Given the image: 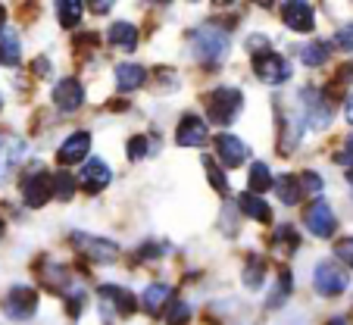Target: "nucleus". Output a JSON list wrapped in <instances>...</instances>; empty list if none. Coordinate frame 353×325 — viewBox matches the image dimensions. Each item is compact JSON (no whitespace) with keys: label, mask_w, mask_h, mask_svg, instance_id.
<instances>
[{"label":"nucleus","mask_w":353,"mask_h":325,"mask_svg":"<svg viewBox=\"0 0 353 325\" xmlns=\"http://www.w3.org/2000/svg\"><path fill=\"white\" fill-rule=\"evenodd\" d=\"M272 185H275V179H272V173H269L266 163H254V166H250V179H247V191L263 194Z\"/></svg>","instance_id":"obj_24"},{"label":"nucleus","mask_w":353,"mask_h":325,"mask_svg":"<svg viewBox=\"0 0 353 325\" xmlns=\"http://www.w3.org/2000/svg\"><path fill=\"white\" fill-rule=\"evenodd\" d=\"M3 310H7V316L16 319V322L32 319L34 310H38V291H34V288H26V285L10 288L7 300H3Z\"/></svg>","instance_id":"obj_5"},{"label":"nucleus","mask_w":353,"mask_h":325,"mask_svg":"<svg viewBox=\"0 0 353 325\" xmlns=\"http://www.w3.org/2000/svg\"><path fill=\"white\" fill-rule=\"evenodd\" d=\"M241 106H244V97H241L238 88H216L207 97V116L216 126H232L238 119Z\"/></svg>","instance_id":"obj_2"},{"label":"nucleus","mask_w":353,"mask_h":325,"mask_svg":"<svg viewBox=\"0 0 353 325\" xmlns=\"http://www.w3.org/2000/svg\"><path fill=\"white\" fill-rule=\"evenodd\" d=\"M307 228L316 235V238H332V235H334V228H338V219H334L332 206H328L325 200H316V204L310 206Z\"/></svg>","instance_id":"obj_9"},{"label":"nucleus","mask_w":353,"mask_h":325,"mask_svg":"<svg viewBox=\"0 0 353 325\" xmlns=\"http://www.w3.org/2000/svg\"><path fill=\"white\" fill-rule=\"evenodd\" d=\"M238 206H241V213H244V216H250V219H256V222H269V219H272V210H269V204L260 197V194H254V191L241 194Z\"/></svg>","instance_id":"obj_17"},{"label":"nucleus","mask_w":353,"mask_h":325,"mask_svg":"<svg viewBox=\"0 0 353 325\" xmlns=\"http://www.w3.org/2000/svg\"><path fill=\"white\" fill-rule=\"evenodd\" d=\"M54 104L60 106L63 113H75L81 104H85V88L75 79H63L60 85L54 88Z\"/></svg>","instance_id":"obj_14"},{"label":"nucleus","mask_w":353,"mask_h":325,"mask_svg":"<svg viewBox=\"0 0 353 325\" xmlns=\"http://www.w3.org/2000/svg\"><path fill=\"white\" fill-rule=\"evenodd\" d=\"M22 153H26V144L19 138H0V181H7V175L13 173Z\"/></svg>","instance_id":"obj_16"},{"label":"nucleus","mask_w":353,"mask_h":325,"mask_svg":"<svg viewBox=\"0 0 353 325\" xmlns=\"http://www.w3.org/2000/svg\"><path fill=\"white\" fill-rule=\"evenodd\" d=\"M191 322V306L181 304V300H175V304H169V313H166V325H188Z\"/></svg>","instance_id":"obj_30"},{"label":"nucleus","mask_w":353,"mask_h":325,"mask_svg":"<svg viewBox=\"0 0 353 325\" xmlns=\"http://www.w3.org/2000/svg\"><path fill=\"white\" fill-rule=\"evenodd\" d=\"M0 63L3 66H16L19 63V35L13 28H3L0 32Z\"/></svg>","instance_id":"obj_22"},{"label":"nucleus","mask_w":353,"mask_h":325,"mask_svg":"<svg viewBox=\"0 0 353 325\" xmlns=\"http://www.w3.org/2000/svg\"><path fill=\"white\" fill-rule=\"evenodd\" d=\"M210 141V128L200 116H185L175 132V144L179 147H203Z\"/></svg>","instance_id":"obj_10"},{"label":"nucleus","mask_w":353,"mask_h":325,"mask_svg":"<svg viewBox=\"0 0 353 325\" xmlns=\"http://www.w3.org/2000/svg\"><path fill=\"white\" fill-rule=\"evenodd\" d=\"M216 157H219V163L225 169H234L247 159V144L241 138H234V135H219L216 138Z\"/></svg>","instance_id":"obj_11"},{"label":"nucleus","mask_w":353,"mask_h":325,"mask_svg":"<svg viewBox=\"0 0 353 325\" xmlns=\"http://www.w3.org/2000/svg\"><path fill=\"white\" fill-rule=\"evenodd\" d=\"M0 238H3V222H0Z\"/></svg>","instance_id":"obj_48"},{"label":"nucleus","mask_w":353,"mask_h":325,"mask_svg":"<svg viewBox=\"0 0 353 325\" xmlns=\"http://www.w3.org/2000/svg\"><path fill=\"white\" fill-rule=\"evenodd\" d=\"M334 47H338V50H347V53L353 50V22H350V26H344L338 35H334Z\"/></svg>","instance_id":"obj_34"},{"label":"nucleus","mask_w":353,"mask_h":325,"mask_svg":"<svg viewBox=\"0 0 353 325\" xmlns=\"http://www.w3.org/2000/svg\"><path fill=\"white\" fill-rule=\"evenodd\" d=\"M254 3H260V7H272L275 0H254Z\"/></svg>","instance_id":"obj_42"},{"label":"nucleus","mask_w":353,"mask_h":325,"mask_svg":"<svg viewBox=\"0 0 353 325\" xmlns=\"http://www.w3.org/2000/svg\"><path fill=\"white\" fill-rule=\"evenodd\" d=\"M50 194H54V179L41 166H34L32 173L22 179V200H26V206H32V210H41V206L50 200Z\"/></svg>","instance_id":"obj_3"},{"label":"nucleus","mask_w":353,"mask_h":325,"mask_svg":"<svg viewBox=\"0 0 353 325\" xmlns=\"http://www.w3.org/2000/svg\"><path fill=\"white\" fill-rule=\"evenodd\" d=\"M300 100L307 104V110H310V126H313L316 132H322V128L332 126V106H328L325 100H322L319 94L313 91V88H303V91H300Z\"/></svg>","instance_id":"obj_15"},{"label":"nucleus","mask_w":353,"mask_h":325,"mask_svg":"<svg viewBox=\"0 0 353 325\" xmlns=\"http://www.w3.org/2000/svg\"><path fill=\"white\" fill-rule=\"evenodd\" d=\"M34 72H38V75H47V72H50V66H47L44 57H41V60H34Z\"/></svg>","instance_id":"obj_39"},{"label":"nucleus","mask_w":353,"mask_h":325,"mask_svg":"<svg viewBox=\"0 0 353 325\" xmlns=\"http://www.w3.org/2000/svg\"><path fill=\"white\" fill-rule=\"evenodd\" d=\"M191 3H197V0H191Z\"/></svg>","instance_id":"obj_50"},{"label":"nucleus","mask_w":353,"mask_h":325,"mask_svg":"<svg viewBox=\"0 0 353 325\" xmlns=\"http://www.w3.org/2000/svg\"><path fill=\"white\" fill-rule=\"evenodd\" d=\"M169 300H172V288L169 285H150L144 291V300H141V304H144L147 313H163V306H166Z\"/></svg>","instance_id":"obj_23"},{"label":"nucleus","mask_w":353,"mask_h":325,"mask_svg":"<svg viewBox=\"0 0 353 325\" xmlns=\"http://www.w3.org/2000/svg\"><path fill=\"white\" fill-rule=\"evenodd\" d=\"M144 153H147V138H141V135H138V138L128 141V157H132V159H141Z\"/></svg>","instance_id":"obj_37"},{"label":"nucleus","mask_w":353,"mask_h":325,"mask_svg":"<svg viewBox=\"0 0 353 325\" xmlns=\"http://www.w3.org/2000/svg\"><path fill=\"white\" fill-rule=\"evenodd\" d=\"M3 19H7V10L0 7V32H3Z\"/></svg>","instance_id":"obj_41"},{"label":"nucleus","mask_w":353,"mask_h":325,"mask_svg":"<svg viewBox=\"0 0 353 325\" xmlns=\"http://www.w3.org/2000/svg\"><path fill=\"white\" fill-rule=\"evenodd\" d=\"M88 150H91V135L75 132V135H69V138L63 141L57 159H60V166H75V163H81V159L88 157Z\"/></svg>","instance_id":"obj_12"},{"label":"nucleus","mask_w":353,"mask_h":325,"mask_svg":"<svg viewBox=\"0 0 353 325\" xmlns=\"http://www.w3.org/2000/svg\"><path fill=\"white\" fill-rule=\"evenodd\" d=\"M72 244L79 247L88 259H94V263H113V259H119V247H116L113 241H107V238H94V235L75 232Z\"/></svg>","instance_id":"obj_6"},{"label":"nucleus","mask_w":353,"mask_h":325,"mask_svg":"<svg viewBox=\"0 0 353 325\" xmlns=\"http://www.w3.org/2000/svg\"><path fill=\"white\" fill-rule=\"evenodd\" d=\"M281 22H285L291 32H313L316 28V16H313V7L307 0H288L281 7Z\"/></svg>","instance_id":"obj_7"},{"label":"nucleus","mask_w":353,"mask_h":325,"mask_svg":"<svg viewBox=\"0 0 353 325\" xmlns=\"http://www.w3.org/2000/svg\"><path fill=\"white\" fill-rule=\"evenodd\" d=\"M154 3H166V0H154Z\"/></svg>","instance_id":"obj_49"},{"label":"nucleus","mask_w":353,"mask_h":325,"mask_svg":"<svg viewBox=\"0 0 353 325\" xmlns=\"http://www.w3.org/2000/svg\"><path fill=\"white\" fill-rule=\"evenodd\" d=\"M72 191H75V179L69 173H57L54 175V194L60 200H69L72 197Z\"/></svg>","instance_id":"obj_31"},{"label":"nucleus","mask_w":353,"mask_h":325,"mask_svg":"<svg viewBox=\"0 0 353 325\" xmlns=\"http://www.w3.org/2000/svg\"><path fill=\"white\" fill-rule=\"evenodd\" d=\"M241 279H244V285L250 288V291H254V288H260L263 279H266V263H263L260 257H250V259H247V269H244V275H241Z\"/></svg>","instance_id":"obj_27"},{"label":"nucleus","mask_w":353,"mask_h":325,"mask_svg":"<svg viewBox=\"0 0 353 325\" xmlns=\"http://www.w3.org/2000/svg\"><path fill=\"white\" fill-rule=\"evenodd\" d=\"M344 110H347V119L353 122V94H350V97H347V106H344Z\"/></svg>","instance_id":"obj_40"},{"label":"nucleus","mask_w":353,"mask_h":325,"mask_svg":"<svg viewBox=\"0 0 353 325\" xmlns=\"http://www.w3.org/2000/svg\"><path fill=\"white\" fill-rule=\"evenodd\" d=\"M300 185H303V191H307V194L322 191V179L316 173H300Z\"/></svg>","instance_id":"obj_35"},{"label":"nucleus","mask_w":353,"mask_h":325,"mask_svg":"<svg viewBox=\"0 0 353 325\" xmlns=\"http://www.w3.org/2000/svg\"><path fill=\"white\" fill-rule=\"evenodd\" d=\"M334 257L344 266H353V238H341L338 244H334Z\"/></svg>","instance_id":"obj_33"},{"label":"nucleus","mask_w":353,"mask_h":325,"mask_svg":"<svg viewBox=\"0 0 353 325\" xmlns=\"http://www.w3.org/2000/svg\"><path fill=\"white\" fill-rule=\"evenodd\" d=\"M144 81H147V72L138 63H122V66H116V85H119V91H138Z\"/></svg>","instance_id":"obj_18"},{"label":"nucleus","mask_w":353,"mask_h":325,"mask_svg":"<svg viewBox=\"0 0 353 325\" xmlns=\"http://www.w3.org/2000/svg\"><path fill=\"white\" fill-rule=\"evenodd\" d=\"M79 181H81V188H85L88 194H97V191H103V188L113 181V173H110V166L103 163V159H88V166L81 169Z\"/></svg>","instance_id":"obj_13"},{"label":"nucleus","mask_w":353,"mask_h":325,"mask_svg":"<svg viewBox=\"0 0 353 325\" xmlns=\"http://www.w3.org/2000/svg\"><path fill=\"white\" fill-rule=\"evenodd\" d=\"M344 75H350V79H353V66H347V69H344Z\"/></svg>","instance_id":"obj_46"},{"label":"nucleus","mask_w":353,"mask_h":325,"mask_svg":"<svg viewBox=\"0 0 353 325\" xmlns=\"http://www.w3.org/2000/svg\"><path fill=\"white\" fill-rule=\"evenodd\" d=\"M225 53H228V35L219 26H200L194 32V57L200 63L216 66V63L225 60Z\"/></svg>","instance_id":"obj_1"},{"label":"nucleus","mask_w":353,"mask_h":325,"mask_svg":"<svg viewBox=\"0 0 353 325\" xmlns=\"http://www.w3.org/2000/svg\"><path fill=\"white\" fill-rule=\"evenodd\" d=\"M203 166H207V175H210V181H213V188L219 194H228V181H225V173L219 169V163H216L213 157H207L203 159Z\"/></svg>","instance_id":"obj_29"},{"label":"nucleus","mask_w":353,"mask_h":325,"mask_svg":"<svg viewBox=\"0 0 353 325\" xmlns=\"http://www.w3.org/2000/svg\"><path fill=\"white\" fill-rule=\"evenodd\" d=\"M216 7H225V3H232V0H213Z\"/></svg>","instance_id":"obj_44"},{"label":"nucleus","mask_w":353,"mask_h":325,"mask_svg":"<svg viewBox=\"0 0 353 325\" xmlns=\"http://www.w3.org/2000/svg\"><path fill=\"white\" fill-rule=\"evenodd\" d=\"M347 153H350V157H353V135H350V138H347Z\"/></svg>","instance_id":"obj_43"},{"label":"nucleus","mask_w":353,"mask_h":325,"mask_svg":"<svg viewBox=\"0 0 353 325\" xmlns=\"http://www.w3.org/2000/svg\"><path fill=\"white\" fill-rule=\"evenodd\" d=\"M113 3H116V0H88V7H91V13H97V16L110 13V10H113Z\"/></svg>","instance_id":"obj_38"},{"label":"nucleus","mask_w":353,"mask_h":325,"mask_svg":"<svg viewBox=\"0 0 353 325\" xmlns=\"http://www.w3.org/2000/svg\"><path fill=\"white\" fill-rule=\"evenodd\" d=\"M254 72L260 81L266 85H285L291 79V66H288L285 57H279L275 50H266V53H256L254 57Z\"/></svg>","instance_id":"obj_4"},{"label":"nucleus","mask_w":353,"mask_h":325,"mask_svg":"<svg viewBox=\"0 0 353 325\" xmlns=\"http://www.w3.org/2000/svg\"><path fill=\"white\" fill-rule=\"evenodd\" d=\"M247 50L254 53V57L256 53H266L269 50V38L266 35H250V38H247Z\"/></svg>","instance_id":"obj_36"},{"label":"nucleus","mask_w":353,"mask_h":325,"mask_svg":"<svg viewBox=\"0 0 353 325\" xmlns=\"http://www.w3.org/2000/svg\"><path fill=\"white\" fill-rule=\"evenodd\" d=\"M275 194H279L281 204L294 206V204H300V197L307 191L300 185V175H279V179H275Z\"/></svg>","instance_id":"obj_21"},{"label":"nucleus","mask_w":353,"mask_h":325,"mask_svg":"<svg viewBox=\"0 0 353 325\" xmlns=\"http://www.w3.org/2000/svg\"><path fill=\"white\" fill-rule=\"evenodd\" d=\"M313 285H316V291L325 294V297H338V294L347 288V275L341 273V266L319 263L313 273Z\"/></svg>","instance_id":"obj_8"},{"label":"nucleus","mask_w":353,"mask_h":325,"mask_svg":"<svg viewBox=\"0 0 353 325\" xmlns=\"http://www.w3.org/2000/svg\"><path fill=\"white\" fill-rule=\"evenodd\" d=\"M300 60H303V66H325L328 44L325 41H313V44H307L303 50H300Z\"/></svg>","instance_id":"obj_26"},{"label":"nucleus","mask_w":353,"mask_h":325,"mask_svg":"<svg viewBox=\"0 0 353 325\" xmlns=\"http://www.w3.org/2000/svg\"><path fill=\"white\" fill-rule=\"evenodd\" d=\"M107 41L113 47H122V50H134L138 47V28L132 22H113L107 32Z\"/></svg>","instance_id":"obj_20"},{"label":"nucleus","mask_w":353,"mask_h":325,"mask_svg":"<svg viewBox=\"0 0 353 325\" xmlns=\"http://www.w3.org/2000/svg\"><path fill=\"white\" fill-rule=\"evenodd\" d=\"M100 297L110 300V304L116 306V313H122V316H132V313L138 310L134 294L132 291H122V288H116V285H103V288H100Z\"/></svg>","instance_id":"obj_19"},{"label":"nucleus","mask_w":353,"mask_h":325,"mask_svg":"<svg viewBox=\"0 0 353 325\" xmlns=\"http://www.w3.org/2000/svg\"><path fill=\"white\" fill-rule=\"evenodd\" d=\"M332 325H344V319H332Z\"/></svg>","instance_id":"obj_47"},{"label":"nucleus","mask_w":353,"mask_h":325,"mask_svg":"<svg viewBox=\"0 0 353 325\" xmlns=\"http://www.w3.org/2000/svg\"><path fill=\"white\" fill-rule=\"evenodd\" d=\"M57 16L63 28H75L81 19V0H57Z\"/></svg>","instance_id":"obj_25"},{"label":"nucleus","mask_w":353,"mask_h":325,"mask_svg":"<svg viewBox=\"0 0 353 325\" xmlns=\"http://www.w3.org/2000/svg\"><path fill=\"white\" fill-rule=\"evenodd\" d=\"M272 241H281V247H285L288 253H291V250H297V244H300V238H297V235H294V228H291V226H281V228H275Z\"/></svg>","instance_id":"obj_32"},{"label":"nucleus","mask_w":353,"mask_h":325,"mask_svg":"<svg viewBox=\"0 0 353 325\" xmlns=\"http://www.w3.org/2000/svg\"><path fill=\"white\" fill-rule=\"evenodd\" d=\"M288 297H291V273H288V269H281V273H279V288L269 294V306H281Z\"/></svg>","instance_id":"obj_28"},{"label":"nucleus","mask_w":353,"mask_h":325,"mask_svg":"<svg viewBox=\"0 0 353 325\" xmlns=\"http://www.w3.org/2000/svg\"><path fill=\"white\" fill-rule=\"evenodd\" d=\"M347 181H350V185H353V166L347 169Z\"/></svg>","instance_id":"obj_45"}]
</instances>
